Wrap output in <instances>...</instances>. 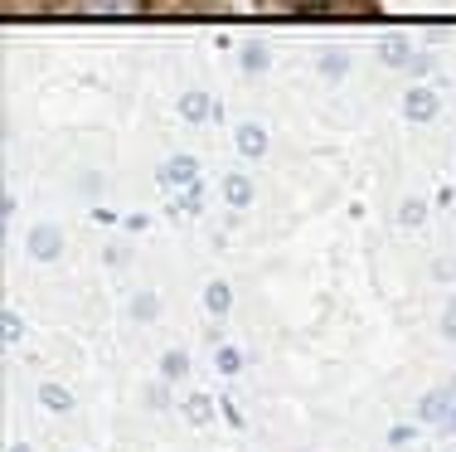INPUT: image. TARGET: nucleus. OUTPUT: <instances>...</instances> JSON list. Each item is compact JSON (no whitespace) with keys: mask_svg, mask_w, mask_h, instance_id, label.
Returning <instances> with one entry per match:
<instances>
[{"mask_svg":"<svg viewBox=\"0 0 456 452\" xmlns=\"http://www.w3.org/2000/svg\"><path fill=\"white\" fill-rule=\"evenodd\" d=\"M452 423H456V404H452Z\"/></svg>","mask_w":456,"mask_h":452,"instance_id":"obj_22","label":"nucleus"},{"mask_svg":"<svg viewBox=\"0 0 456 452\" xmlns=\"http://www.w3.org/2000/svg\"><path fill=\"white\" fill-rule=\"evenodd\" d=\"M160 316V297L156 292H136L132 297V321H156Z\"/></svg>","mask_w":456,"mask_h":452,"instance_id":"obj_10","label":"nucleus"},{"mask_svg":"<svg viewBox=\"0 0 456 452\" xmlns=\"http://www.w3.org/2000/svg\"><path fill=\"white\" fill-rule=\"evenodd\" d=\"M180 112L190 117V122H200V117H209V98H204V93H190V98H180Z\"/></svg>","mask_w":456,"mask_h":452,"instance_id":"obj_13","label":"nucleus"},{"mask_svg":"<svg viewBox=\"0 0 456 452\" xmlns=\"http://www.w3.org/2000/svg\"><path fill=\"white\" fill-rule=\"evenodd\" d=\"M184 418H190V423H209L214 418V404H209V394H190V404H184Z\"/></svg>","mask_w":456,"mask_h":452,"instance_id":"obj_11","label":"nucleus"},{"mask_svg":"<svg viewBox=\"0 0 456 452\" xmlns=\"http://www.w3.org/2000/svg\"><path fill=\"white\" fill-rule=\"evenodd\" d=\"M5 452H35V448H29V443H10Z\"/></svg>","mask_w":456,"mask_h":452,"instance_id":"obj_21","label":"nucleus"},{"mask_svg":"<svg viewBox=\"0 0 456 452\" xmlns=\"http://www.w3.org/2000/svg\"><path fill=\"white\" fill-rule=\"evenodd\" d=\"M83 15H146V0H73Z\"/></svg>","mask_w":456,"mask_h":452,"instance_id":"obj_1","label":"nucleus"},{"mask_svg":"<svg viewBox=\"0 0 456 452\" xmlns=\"http://www.w3.org/2000/svg\"><path fill=\"white\" fill-rule=\"evenodd\" d=\"M194 176H200V166H194L190 156H175V160L166 166V185H184V190H190Z\"/></svg>","mask_w":456,"mask_h":452,"instance_id":"obj_6","label":"nucleus"},{"mask_svg":"<svg viewBox=\"0 0 456 452\" xmlns=\"http://www.w3.org/2000/svg\"><path fill=\"white\" fill-rule=\"evenodd\" d=\"M228 307H233V287H228V283H209V287H204V311H209V316H228Z\"/></svg>","mask_w":456,"mask_h":452,"instance_id":"obj_5","label":"nucleus"},{"mask_svg":"<svg viewBox=\"0 0 456 452\" xmlns=\"http://www.w3.org/2000/svg\"><path fill=\"white\" fill-rule=\"evenodd\" d=\"M238 151H243V156H263V151H267V132H263V127H238Z\"/></svg>","mask_w":456,"mask_h":452,"instance_id":"obj_8","label":"nucleus"},{"mask_svg":"<svg viewBox=\"0 0 456 452\" xmlns=\"http://www.w3.org/2000/svg\"><path fill=\"white\" fill-rule=\"evenodd\" d=\"M291 10H340V0H281Z\"/></svg>","mask_w":456,"mask_h":452,"instance_id":"obj_15","label":"nucleus"},{"mask_svg":"<svg viewBox=\"0 0 456 452\" xmlns=\"http://www.w3.org/2000/svg\"><path fill=\"white\" fill-rule=\"evenodd\" d=\"M20 336V316H15V311H5V341H15Z\"/></svg>","mask_w":456,"mask_h":452,"instance_id":"obj_19","label":"nucleus"},{"mask_svg":"<svg viewBox=\"0 0 456 452\" xmlns=\"http://www.w3.org/2000/svg\"><path fill=\"white\" fill-rule=\"evenodd\" d=\"M214 365H219V374H238V370H243V355H238L233 346H219V355H214Z\"/></svg>","mask_w":456,"mask_h":452,"instance_id":"obj_14","label":"nucleus"},{"mask_svg":"<svg viewBox=\"0 0 456 452\" xmlns=\"http://www.w3.org/2000/svg\"><path fill=\"white\" fill-rule=\"evenodd\" d=\"M146 399H151V408H166V404H170V390H166V384H156V390H151Z\"/></svg>","mask_w":456,"mask_h":452,"instance_id":"obj_17","label":"nucleus"},{"mask_svg":"<svg viewBox=\"0 0 456 452\" xmlns=\"http://www.w3.org/2000/svg\"><path fill=\"white\" fill-rule=\"evenodd\" d=\"M243 59H248V69H263V63H267V49H248Z\"/></svg>","mask_w":456,"mask_h":452,"instance_id":"obj_18","label":"nucleus"},{"mask_svg":"<svg viewBox=\"0 0 456 452\" xmlns=\"http://www.w3.org/2000/svg\"><path fill=\"white\" fill-rule=\"evenodd\" d=\"M160 374H166V384L184 380V374H190V355H184V350H166V355H160Z\"/></svg>","mask_w":456,"mask_h":452,"instance_id":"obj_9","label":"nucleus"},{"mask_svg":"<svg viewBox=\"0 0 456 452\" xmlns=\"http://www.w3.org/2000/svg\"><path fill=\"white\" fill-rule=\"evenodd\" d=\"M412 443V428L403 423V428H394V433H388V448H408Z\"/></svg>","mask_w":456,"mask_h":452,"instance_id":"obj_16","label":"nucleus"},{"mask_svg":"<svg viewBox=\"0 0 456 452\" xmlns=\"http://www.w3.org/2000/svg\"><path fill=\"white\" fill-rule=\"evenodd\" d=\"M452 404L456 399H452L447 390H432L428 399L418 404V418H422V423H452Z\"/></svg>","mask_w":456,"mask_h":452,"instance_id":"obj_3","label":"nucleus"},{"mask_svg":"<svg viewBox=\"0 0 456 452\" xmlns=\"http://www.w3.org/2000/svg\"><path fill=\"white\" fill-rule=\"evenodd\" d=\"M403 112L412 117V122H432V117H437V98H432L428 88H412L403 98Z\"/></svg>","mask_w":456,"mask_h":452,"instance_id":"obj_4","label":"nucleus"},{"mask_svg":"<svg viewBox=\"0 0 456 452\" xmlns=\"http://www.w3.org/2000/svg\"><path fill=\"white\" fill-rule=\"evenodd\" d=\"M224 200H228V204H238V210H243V204L253 200V185H248L243 176H228V180H224Z\"/></svg>","mask_w":456,"mask_h":452,"instance_id":"obj_12","label":"nucleus"},{"mask_svg":"<svg viewBox=\"0 0 456 452\" xmlns=\"http://www.w3.org/2000/svg\"><path fill=\"white\" fill-rule=\"evenodd\" d=\"M39 404H45L49 414H69V408H73V394L63 390V384H39Z\"/></svg>","mask_w":456,"mask_h":452,"instance_id":"obj_7","label":"nucleus"},{"mask_svg":"<svg viewBox=\"0 0 456 452\" xmlns=\"http://www.w3.org/2000/svg\"><path fill=\"white\" fill-rule=\"evenodd\" d=\"M59 249H63V234L53 229V224H39V229L29 234V253H35L39 263H53V258H59Z\"/></svg>","mask_w":456,"mask_h":452,"instance_id":"obj_2","label":"nucleus"},{"mask_svg":"<svg viewBox=\"0 0 456 452\" xmlns=\"http://www.w3.org/2000/svg\"><path fill=\"white\" fill-rule=\"evenodd\" d=\"M442 336L456 341V311H447V316H442Z\"/></svg>","mask_w":456,"mask_h":452,"instance_id":"obj_20","label":"nucleus"}]
</instances>
